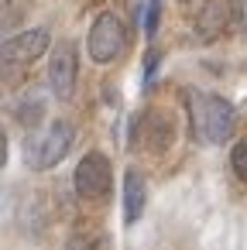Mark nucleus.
I'll use <instances>...</instances> for the list:
<instances>
[{
  "label": "nucleus",
  "instance_id": "12",
  "mask_svg": "<svg viewBox=\"0 0 247 250\" xmlns=\"http://www.w3.org/2000/svg\"><path fill=\"white\" fill-rule=\"evenodd\" d=\"M230 165H233L237 178H240V182H247V141H240V144L230 151Z\"/></svg>",
  "mask_w": 247,
  "mask_h": 250
},
{
  "label": "nucleus",
  "instance_id": "8",
  "mask_svg": "<svg viewBox=\"0 0 247 250\" xmlns=\"http://www.w3.org/2000/svg\"><path fill=\"white\" fill-rule=\"evenodd\" d=\"M144 202H148V185L137 171H127L124 175V223L134 226L141 216H144Z\"/></svg>",
  "mask_w": 247,
  "mask_h": 250
},
{
  "label": "nucleus",
  "instance_id": "3",
  "mask_svg": "<svg viewBox=\"0 0 247 250\" xmlns=\"http://www.w3.org/2000/svg\"><path fill=\"white\" fill-rule=\"evenodd\" d=\"M72 185H76V195H79V199H86V202H100V199H107V195H110V188H113V171H110L107 154L90 151V154L76 165Z\"/></svg>",
  "mask_w": 247,
  "mask_h": 250
},
{
  "label": "nucleus",
  "instance_id": "7",
  "mask_svg": "<svg viewBox=\"0 0 247 250\" xmlns=\"http://www.w3.org/2000/svg\"><path fill=\"white\" fill-rule=\"evenodd\" d=\"M230 18H233L230 0H206L202 11L196 14V35H199V42H216L230 28Z\"/></svg>",
  "mask_w": 247,
  "mask_h": 250
},
{
  "label": "nucleus",
  "instance_id": "9",
  "mask_svg": "<svg viewBox=\"0 0 247 250\" xmlns=\"http://www.w3.org/2000/svg\"><path fill=\"white\" fill-rule=\"evenodd\" d=\"M141 127H148V130H151V137L144 141L151 151H161V147L172 141V124H168L161 113H148V120H141Z\"/></svg>",
  "mask_w": 247,
  "mask_h": 250
},
{
  "label": "nucleus",
  "instance_id": "1",
  "mask_svg": "<svg viewBox=\"0 0 247 250\" xmlns=\"http://www.w3.org/2000/svg\"><path fill=\"white\" fill-rule=\"evenodd\" d=\"M189 120H192L196 141H202V144H223L233 134L237 113L216 93H189Z\"/></svg>",
  "mask_w": 247,
  "mask_h": 250
},
{
  "label": "nucleus",
  "instance_id": "5",
  "mask_svg": "<svg viewBox=\"0 0 247 250\" xmlns=\"http://www.w3.org/2000/svg\"><path fill=\"white\" fill-rule=\"evenodd\" d=\"M76 72H79V59H76V45L72 42H62L55 52H52V62H48V83H52V93L59 100H69L72 89H76Z\"/></svg>",
  "mask_w": 247,
  "mask_h": 250
},
{
  "label": "nucleus",
  "instance_id": "13",
  "mask_svg": "<svg viewBox=\"0 0 247 250\" xmlns=\"http://www.w3.org/2000/svg\"><path fill=\"white\" fill-rule=\"evenodd\" d=\"M237 21H240V31L247 35V0H237Z\"/></svg>",
  "mask_w": 247,
  "mask_h": 250
},
{
  "label": "nucleus",
  "instance_id": "2",
  "mask_svg": "<svg viewBox=\"0 0 247 250\" xmlns=\"http://www.w3.org/2000/svg\"><path fill=\"white\" fill-rule=\"evenodd\" d=\"M72 147V127L66 120H52L45 130L31 134L28 144H24V161L31 171H48L55 168Z\"/></svg>",
  "mask_w": 247,
  "mask_h": 250
},
{
  "label": "nucleus",
  "instance_id": "11",
  "mask_svg": "<svg viewBox=\"0 0 247 250\" xmlns=\"http://www.w3.org/2000/svg\"><path fill=\"white\" fill-rule=\"evenodd\" d=\"M158 21H161V0H148L144 4V35L148 38L158 31Z\"/></svg>",
  "mask_w": 247,
  "mask_h": 250
},
{
  "label": "nucleus",
  "instance_id": "4",
  "mask_svg": "<svg viewBox=\"0 0 247 250\" xmlns=\"http://www.w3.org/2000/svg\"><path fill=\"white\" fill-rule=\"evenodd\" d=\"M90 59L93 62H100V65H107V62H113V59H120V52L127 48V31H124V21L117 18V14H100L96 21H93V28H90Z\"/></svg>",
  "mask_w": 247,
  "mask_h": 250
},
{
  "label": "nucleus",
  "instance_id": "6",
  "mask_svg": "<svg viewBox=\"0 0 247 250\" xmlns=\"http://www.w3.org/2000/svg\"><path fill=\"white\" fill-rule=\"evenodd\" d=\"M45 48H48V31L45 28L21 31V35L4 42V65H28L38 55H45Z\"/></svg>",
  "mask_w": 247,
  "mask_h": 250
},
{
  "label": "nucleus",
  "instance_id": "10",
  "mask_svg": "<svg viewBox=\"0 0 247 250\" xmlns=\"http://www.w3.org/2000/svg\"><path fill=\"white\" fill-rule=\"evenodd\" d=\"M42 113H45V103H42V100H24V103H18V110H14V117H18L21 124H38Z\"/></svg>",
  "mask_w": 247,
  "mask_h": 250
}]
</instances>
